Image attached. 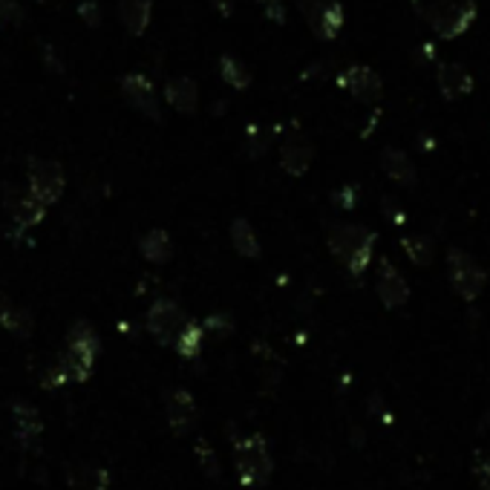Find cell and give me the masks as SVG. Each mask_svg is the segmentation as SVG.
I'll return each mask as SVG.
<instances>
[{
  "label": "cell",
  "instance_id": "obj_34",
  "mask_svg": "<svg viewBox=\"0 0 490 490\" xmlns=\"http://www.w3.org/2000/svg\"><path fill=\"white\" fill-rule=\"evenodd\" d=\"M211 6L219 12L223 18H231L234 15V6H237V0H211Z\"/></svg>",
  "mask_w": 490,
  "mask_h": 490
},
{
  "label": "cell",
  "instance_id": "obj_28",
  "mask_svg": "<svg viewBox=\"0 0 490 490\" xmlns=\"http://www.w3.org/2000/svg\"><path fill=\"white\" fill-rule=\"evenodd\" d=\"M260 6H263V12H265L268 20H277V23L286 20V6H283V0H260Z\"/></svg>",
  "mask_w": 490,
  "mask_h": 490
},
{
  "label": "cell",
  "instance_id": "obj_29",
  "mask_svg": "<svg viewBox=\"0 0 490 490\" xmlns=\"http://www.w3.org/2000/svg\"><path fill=\"white\" fill-rule=\"evenodd\" d=\"M4 20H15V23L23 20V9L15 4V0H0V23Z\"/></svg>",
  "mask_w": 490,
  "mask_h": 490
},
{
  "label": "cell",
  "instance_id": "obj_2",
  "mask_svg": "<svg viewBox=\"0 0 490 490\" xmlns=\"http://www.w3.org/2000/svg\"><path fill=\"white\" fill-rule=\"evenodd\" d=\"M234 468L242 485L263 487L274 473V459L263 436H249L234 445Z\"/></svg>",
  "mask_w": 490,
  "mask_h": 490
},
{
  "label": "cell",
  "instance_id": "obj_16",
  "mask_svg": "<svg viewBox=\"0 0 490 490\" xmlns=\"http://www.w3.org/2000/svg\"><path fill=\"white\" fill-rule=\"evenodd\" d=\"M12 418H15V436H18L20 445H35V439L43 433L41 413L35 410L32 404L15 401L12 404Z\"/></svg>",
  "mask_w": 490,
  "mask_h": 490
},
{
  "label": "cell",
  "instance_id": "obj_14",
  "mask_svg": "<svg viewBox=\"0 0 490 490\" xmlns=\"http://www.w3.org/2000/svg\"><path fill=\"white\" fill-rule=\"evenodd\" d=\"M165 99L173 110L179 113H194L196 104H200V87H196V81L188 78V75H177L170 78L165 84Z\"/></svg>",
  "mask_w": 490,
  "mask_h": 490
},
{
  "label": "cell",
  "instance_id": "obj_23",
  "mask_svg": "<svg viewBox=\"0 0 490 490\" xmlns=\"http://www.w3.org/2000/svg\"><path fill=\"white\" fill-rule=\"evenodd\" d=\"M138 249H142V254L147 257L150 263H168L173 257V242L170 237L165 234V231H147V234L142 237V242H138Z\"/></svg>",
  "mask_w": 490,
  "mask_h": 490
},
{
  "label": "cell",
  "instance_id": "obj_26",
  "mask_svg": "<svg viewBox=\"0 0 490 490\" xmlns=\"http://www.w3.org/2000/svg\"><path fill=\"white\" fill-rule=\"evenodd\" d=\"M401 249L407 251V257L415 263V265H430L433 263V242L422 234H410L401 240Z\"/></svg>",
  "mask_w": 490,
  "mask_h": 490
},
{
  "label": "cell",
  "instance_id": "obj_11",
  "mask_svg": "<svg viewBox=\"0 0 490 490\" xmlns=\"http://www.w3.org/2000/svg\"><path fill=\"white\" fill-rule=\"evenodd\" d=\"M168 410V424L177 436H188L196 424V401L188 390H173L165 399Z\"/></svg>",
  "mask_w": 490,
  "mask_h": 490
},
{
  "label": "cell",
  "instance_id": "obj_31",
  "mask_svg": "<svg viewBox=\"0 0 490 490\" xmlns=\"http://www.w3.org/2000/svg\"><path fill=\"white\" fill-rule=\"evenodd\" d=\"M249 138H251V156H260L268 145V138L263 136L260 127H249Z\"/></svg>",
  "mask_w": 490,
  "mask_h": 490
},
{
  "label": "cell",
  "instance_id": "obj_5",
  "mask_svg": "<svg viewBox=\"0 0 490 490\" xmlns=\"http://www.w3.org/2000/svg\"><path fill=\"white\" fill-rule=\"evenodd\" d=\"M64 168L52 159H32L29 162V196L43 208L55 205L64 194Z\"/></svg>",
  "mask_w": 490,
  "mask_h": 490
},
{
  "label": "cell",
  "instance_id": "obj_18",
  "mask_svg": "<svg viewBox=\"0 0 490 490\" xmlns=\"http://www.w3.org/2000/svg\"><path fill=\"white\" fill-rule=\"evenodd\" d=\"M69 490H107L110 487V473L99 468V464H75L67 473Z\"/></svg>",
  "mask_w": 490,
  "mask_h": 490
},
{
  "label": "cell",
  "instance_id": "obj_17",
  "mask_svg": "<svg viewBox=\"0 0 490 490\" xmlns=\"http://www.w3.org/2000/svg\"><path fill=\"white\" fill-rule=\"evenodd\" d=\"M381 168H383V173L392 179V182H399V185H415V165L410 162V156L404 154V150H399V147H387L381 154Z\"/></svg>",
  "mask_w": 490,
  "mask_h": 490
},
{
  "label": "cell",
  "instance_id": "obj_33",
  "mask_svg": "<svg viewBox=\"0 0 490 490\" xmlns=\"http://www.w3.org/2000/svg\"><path fill=\"white\" fill-rule=\"evenodd\" d=\"M43 58H46V67H52L55 73H64V64L58 61V55H55V46H52V43H43Z\"/></svg>",
  "mask_w": 490,
  "mask_h": 490
},
{
  "label": "cell",
  "instance_id": "obj_22",
  "mask_svg": "<svg viewBox=\"0 0 490 490\" xmlns=\"http://www.w3.org/2000/svg\"><path fill=\"white\" fill-rule=\"evenodd\" d=\"M231 242H234V249L245 260H257L260 257V240H257V231L251 228L249 219H234L231 223Z\"/></svg>",
  "mask_w": 490,
  "mask_h": 490
},
{
  "label": "cell",
  "instance_id": "obj_6",
  "mask_svg": "<svg viewBox=\"0 0 490 490\" xmlns=\"http://www.w3.org/2000/svg\"><path fill=\"white\" fill-rule=\"evenodd\" d=\"M185 323H188V314H185L179 303H173V300H156L154 306L147 309V332L154 335L162 346L177 344Z\"/></svg>",
  "mask_w": 490,
  "mask_h": 490
},
{
  "label": "cell",
  "instance_id": "obj_1",
  "mask_svg": "<svg viewBox=\"0 0 490 490\" xmlns=\"http://www.w3.org/2000/svg\"><path fill=\"white\" fill-rule=\"evenodd\" d=\"M326 242H329V251L341 260L349 274L360 277L367 272V265L372 260V249H375V234L364 225H349V223H337L329 228L326 234Z\"/></svg>",
  "mask_w": 490,
  "mask_h": 490
},
{
  "label": "cell",
  "instance_id": "obj_25",
  "mask_svg": "<svg viewBox=\"0 0 490 490\" xmlns=\"http://www.w3.org/2000/svg\"><path fill=\"white\" fill-rule=\"evenodd\" d=\"M177 352L182 355V358H196L200 355V349H202V326L200 323H194V320H188L185 323V329L179 332V337H177Z\"/></svg>",
  "mask_w": 490,
  "mask_h": 490
},
{
  "label": "cell",
  "instance_id": "obj_35",
  "mask_svg": "<svg viewBox=\"0 0 490 490\" xmlns=\"http://www.w3.org/2000/svg\"><path fill=\"white\" fill-rule=\"evenodd\" d=\"M383 208H387V214H390V219H392V223H401V214H399V205H395L392 200H383Z\"/></svg>",
  "mask_w": 490,
  "mask_h": 490
},
{
  "label": "cell",
  "instance_id": "obj_36",
  "mask_svg": "<svg viewBox=\"0 0 490 490\" xmlns=\"http://www.w3.org/2000/svg\"><path fill=\"white\" fill-rule=\"evenodd\" d=\"M352 202H355V191H352V188H344V194H341V205H344V208H352Z\"/></svg>",
  "mask_w": 490,
  "mask_h": 490
},
{
  "label": "cell",
  "instance_id": "obj_7",
  "mask_svg": "<svg viewBox=\"0 0 490 490\" xmlns=\"http://www.w3.org/2000/svg\"><path fill=\"white\" fill-rule=\"evenodd\" d=\"M0 200H4L6 211H9L12 223H15L18 231H27V228H35V225L43 223L46 208L41 202H35L29 194H23L18 185H4V191H0Z\"/></svg>",
  "mask_w": 490,
  "mask_h": 490
},
{
  "label": "cell",
  "instance_id": "obj_12",
  "mask_svg": "<svg viewBox=\"0 0 490 490\" xmlns=\"http://www.w3.org/2000/svg\"><path fill=\"white\" fill-rule=\"evenodd\" d=\"M341 87H346L355 99L360 101H375L381 96V78L372 67L367 64H352L341 73Z\"/></svg>",
  "mask_w": 490,
  "mask_h": 490
},
{
  "label": "cell",
  "instance_id": "obj_21",
  "mask_svg": "<svg viewBox=\"0 0 490 490\" xmlns=\"http://www.w3.org/2000/svg\"><path fill=\"white\" fill-rule=\"evenodd\" d=\"M67 346L75 349V352H84L90 358H99V352H101L99 335H96V329H92L87 320H78L73 329L67 332Z\"/></svg>",
  "mask_w": 490,
  "mask_h": 490
},
{
  "label": "cell",
  "instance_id": "obj_20",
  "mask_svg": "<svg viewBox=\"0 0 490 490\" xmlns=\"http://www.w3.org/2000/svg\"><path fill=\"white\" fill-rule=\"evenodd\" d=\"M0 326L18 337H29L32 335V314L4 297L0 300Z\"/></svg>",
  "mask_w": 490,
  "mask_h": 490
},
{
  "label": "cell",
  "instance_id": "obj_24",
  "mask_svg": "<svg viewBox=\"0 0 490 490\" xmlns=\"http://www.w3.org/2000/svg\"><path fill=\"white\" fill-rule=\"evenodd\" d=\"M219 75H223L225 84H231L234 90H245L251 84V73H249V67H245L240 58L234 55H219Z\"/></svg>",
  "mask_w": 490,
  "mask_h": 490
},
{
  "label": "cell",
  "instance_id": "obj_15",
  "mask_svg": "<svg viewBox=\"0 0 490 490\" xmlns=\"http://www.w3.org/2000/svg\"><path fill=\"white\" fill-rule=\"evenodd\" d=\"M439 90L445 92V99H462L473 90V75L468 67L447 61L439 67Z\"/></svg>",
  "mask_w": 490,
  "mask_h": 490
},
{
  "label": "cell",
  "instance_id": "obj_32",
  "mask_svg": "<svg viewBox=\"0 0 490 490\" xmlns=\"http://www.w3.org/2000/svg\"><path fill=\"white\" fill-rule=\"evenodd\" d=\"M200 459H202V464H205V470L208 473H214V476H219V468H217V456H214V450H208L205 445H200Z\"/></svg>",
  "mask_w": 490,
  "mask_h": 490
},
{
  "label": "cell",
  "instance_id": "obj_3",
  "mask_svg": "<svg viewBox=\"0 0 490 490\" xmlns=\"http://www.w3.org/2000/svg\"><path fill=\"white\" fill-rule=\"evenodd\" d=\"M424 18L441 38H456L476 18V0H424Z\"/></svg>",
  "mask_w": 490,
  "mask_h": 490
},
{
  "label": "cell",
  "instance_id": "obj_10",
  "mask_svg": "<svg viewBox=\"0 0 490 490\" xmlns=\"http://www.w3.org/2000/svg\"><path fill=\"white\" fill-rule=\"evenodd\" d=\"M375 288H378L381 303L387 309H401L404 303L410 300V286H407V280L401 277V272L390 260H381Z\"/></svg>",
  "mask_w": 490,
  "mask_h": 490
},
{
  "label": "cell",
  "instance_id": "obj_30",
  "mask_svg": "<svg viewBox=\"0 0 490 490\" xmlns=\"http://www.w3.org/2000/svg\"><path fill=\"white\" fill-rule=\"evenodd\" d=\"M476 479H479L482 490H490V453L476 459Z\"/></svg>",
  "mask_w": 490,
  "mask_h": 490
},
{
  "label": "cell",
  "instance_id": "obj_19",
  "mask_svg": "<svg viewBox=\"0 0 490 490\" xmlns=\"http://www.w3.org/2000/svg\"><path fill=\"white\" fill-rule=\"evenodd\" d=\"M154 15V0H119V18L130 35H142Z\"/></svg>",
  "mask_w": 490,
  "mask_h": 490
},
{
  "label": "cell",
  "instance_id": "obj_8",
  "mask_svg": "<svg viewBox=\"0 0 490 490\" xmlns=\"http://www.w3.org/2000/svg\"><path fill=\"white\" fill-rule=\"evenodd\" d=\"M300 9L309 27L326 41H332L344 27V6L337 0H300Z\"/></svg>",
  "mask_w": 490,
  "mask_h": 490
},
{
  "label": "cell",
  "instance_id": "obj_27",
  "mask_svg": "<svg viewBox=\"0 0 490 490\" xmlns=\"http://www.w3.org/2000/svg\"><path fill=\"white\" fill-rule=\"evenodd\" d=\"M78 15H81V20H84V23H90V27H99V23H101V6L96 4V0H81Z\"/></svg>",
  "mask_w": 490,
  "mask_h": 490
},
{
  "label": "cell",
  "instance_id": "obj_4",
  "mask_svg": "<svg viewBox=\"0 0 490 490\" xmlns=\"http://www.w3.org/2000/svg\"><path fill=\"white\" fill-rule=\"evenodd\" d=\"M447 268H450V286L462 300L473 303L485 291L487 272L479 263H476V257H470L468 251L450 249L447 251Z\"/></svg>",
  "mask_w": 490,
  "mask_h": 490
},
{
  "label": "cell",
  "instance_id": "obj_9",
  "mask_svg": "<svg viewBox=\"0 0 490 490\" xmlns=\"http://www.w3.org/2000/svg\"><path fill=\"white\" fill-rule=\"evenodd\" d=\"M122 92H124V99L130 101L138 113L147 115V119H154V122L162 119L156 87H154V81H150L147 75H142V73H127L122 78Z\"/></svg>",
  "mask_w": 490,
  "mask_h": 490
},
{
  "label": "cell",
  "instance_id": "obj_13",
  "mask_svg": "<svg viewBox=\"0 0 490 490\" xmlns=\"http://www.w3.org/2000/svg\"><path fill=\"white\" fill-rule=\"evenodd\" d=\"M314 159V147L303 136H291L280 145V168L291 177H303Z\"/></svg>",
  "mask_w": 490,
  "mask_h": 490
}]
</instances>
